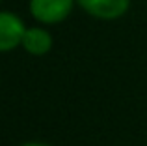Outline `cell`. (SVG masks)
Returning a JSON list of instances; mask_svg holds the SVG:
<instances>
[{
  "label": "cell",
  "instance_id": "obj_1",
  "mask_svg": "<svg viewBox=\"0 0 147 146\" xmlns=\"http://www.w3.org/2000/svg\"><path fill=\"white\" fill-rule=\"evenodd\" d=\"M76 0H28V11L39 25L52 26L63 23L75 10Z\"/></svg>",
  "mask_w": 147,
  "mask_h": 146
},
{
  "label": "cell",
  "instance_id": "obj_2",
  "mask_svg": "<svg viewBox=\"0 0 147 146\" xmlns=\"http://www.w3.org/2000/svg\"><path fill=\"white\" fill-rule=\"evenodd\" d=\"M26 28L28 26L17 13L9 10H2L0 11V51L9 53L21 47Z\"/></svg>",
  "mask_w": 147,
  "mask_h": 146
},
{
  "label": "cell",
  "instance_id": "obj_3",
  "mask_svg": "<svg viewBox=\"0 0 147 146\" xmlns=\"http://www.w3.org/2000/svg\"><path fill=\"white\" fill-rule=\"evenodd\" d=\"M130 2L132 0H76V6L93 19L115 21L130 10Z\"/></svg>",
  "mask_w": 147,
  "mask_h": 146
},
{
  "label": "cell",
  "instance_id": "obj_4",
  "mask_svg": "<svg viewBox=\"0 0 147 146\" xmlns=\"http://www.w3.org/2000/svg\"><path fill=\"white\" fill-rule=\"evenodd\" d=\"M52 45H54L52 34L43 25V26H30V28H26L21 47L24 49V53H28L32 56H45L50 53Z\"/></svg>",
  "mask_w": 147,
  "mask_h": 146
},
{
  "label": "cell",
  "instance_id": "obj_5",
  "mask_svg": "<svg viewBox=\"0 0 147 146\" xmlns=\"http://www.w3.org/2000/svg\"><path fill=\"white\" fill-rule=\"evenodd\" d=\"M21 146H50V144L41 143V141H30V143H22Z\"/></svg>",
  "mask_w": 147,
  "mask_h": 146
}]
</instances>
